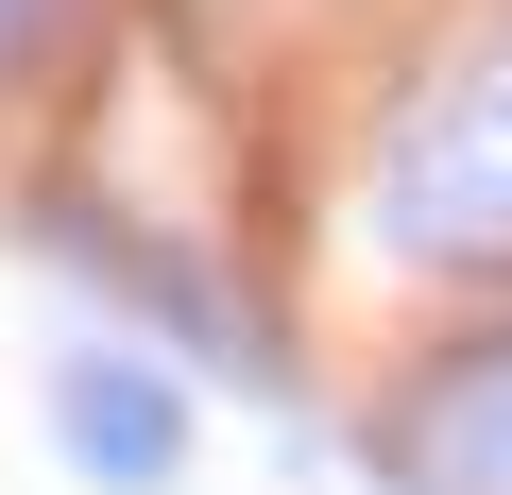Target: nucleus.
Wrapping results in <instances>:
<instances>
[{"mask_svg": "<svg viewBox=\"0 0 512 495\" xmlns=\"http://www.w3.org/2000/svg\"><path fill=\"white\" fill-rule=\"evenodd\" d=\"M376 239L393 257H512V35L444 52L376 137Z\"/></svg>", "mask_w": 512, "mask_h": 495, "instance_id": "nucleus-1", "label": "nucleus"}, {"mask_svg": "<svg viewBox=\"0 0 512 495\" xmlns=\"http://www.w3.org/2000/svg\"><path fill=\"white\" fill-rule=\"evenodd\" d=\"M35 257H69L103 308H137L171 359H222V376H256V393H274V342H256V308L188 257V239H154L137 205H103V188H35Z\"/></svg>", "mask_w": 512, "mask_h": 495, "instance_id": "nucleus-2", "label": "nucleus"}, {"mask_svg": "<svg viewBox=\"0 0 512 495\" xmlns=\"http://www.w3.org/2000/svg\"><path fill=\"white\" fill-rule=\"evenodd\" d=\"M188 376L171 359H137V342H69L52 359V444H69V478L86 495H171L188 478Z\"/></svg>", "mask_w": 512, "mask_h": 495, "instance_id": "nucleus-3", "label": "nucleus"}, {"mask_svg": "<svg viewBox=\"0 0 512 495\" xmlns=\"http://www.w3.org/2000/svg\"><path fill=\"white\" fill-rule=\"evenodd\" d=\"M376 478L393 495H512V342L427 359V393L376 427Z\"/></svg>", "mask_w": 512, "mask_h": 495, "instance_id": "nucleus-4", "label": "nucleus"}, {"mask_svg": "<svg viewBox=\"0 0 512 495\" xmlns=\"http://www.w3.org/2000/svg\"><path fill=\"white\" fill-rule=\"evenodd\" d=\"M35 18H52V0H0V69H18V35H35Z\"/></svg>", "mask_w": 512, "mask_h": 495, "instance_id": "nucleus-5", "label": "nucleus"}]
</instances>
